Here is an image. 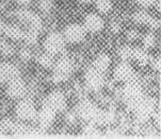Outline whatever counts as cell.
Instances as JSON below:
<instances>
[{"label":"cell","mask_w":161,"mask_h":139,"mask_svg":"<svg viewBox=\"0 0 161 139\" xmlns=\"http://www.w3.org/2000/svg\"><path fill=\"white\" fill-rule=\"evenodd\" d=\"M136 3L139 4L142 8H149V7H154L156 0H135Z\"/></svg>","instance_id":"cell-29"},{"label":"cell","mask_w":161,"mask_h":139,"mask_svg":"<svg viewBox=\"0 0 161 139\" xmlns=\"http://www.w3.org/2000/svg\"><path fill=\"white\" fill-rule=\"evenodd\" d=\"M19 77V69L12 63L4 62L0 64V84L8 83L11 80Z\"/></svg>","instance_id":"cell-13"},{"label":"cell","mask_w":161,"mask_h":139,"mask_svg":"<svg viewBox=\"0 0 161 139\" xmlns=\"http://www.w3.org/2000/svg\"><path fill=\"white\" fill-rule=\"evenodd\" d=\"M0 52L5 56H11L14 53V48L12 47V45L10 43L1 42L0 43Z\"/></svg>","instance_id":"cell-25"},{"label":"cell","mask_w":161,"mask_h":139,"mask_svg":"<svg viewBox=\"0 0 161 139\" xmlns=\"http://www.w3.org/2000/svg\"><path fill=\"white\" fill-rule=\"evenodd\" d=\"M8 88H7V94L8 96L12 99H20L23 98L27 92V85L21 79L15 78L10 82H8Z\"/></svg>","instance_id":"cell-10"},{"label":"cell","mask_w":161,"mask_h":139,"mask_svg":"<svg viewBox=\"0 0 161 139\" xmlns=\"http://www.w3.org/2000/svg\"><path fill=\"white\" fill-rule=\"evenodd\" d=\"M152 56L147 52L145 48H133L132 50V58L131 59H135L140 66H146L149 64Z\"/></svg>","instance_id":"cell-16"},{"label":"cell","mask_w":161,"mask_h":139,"mask_svg":"<svg viewBox=\"0 0 161 139\" xmlns=\"http://www.w3.org/2000/svg\"><path fill=\"white\" fill-rule=\"evenodd\" d=\"M86 31L82 24L70 23L64 29L63 36L66 42L70 44H79L86 39Z\"/></svg>","instance_id":"cell-5"},{"label":"cell","mask_w":161,"mask_h":139,"mask_svg":"<svg viewBox=\"0 0 161 139\" xmlns=\"http://www.w3.org/2000/svg\"><path fill=\"white\" fill-rule=\"evenodd\" d=\"M53 0H40L39 1V9L43 13H48L53 10Z\"/></svg>","instance_id":"cell-26"},{"label":"cell","mask_w":161,"mask_h":139,"mask_svg":"<svg viewBox=\"0 0 161 139\" xmlns=\"http://www.w3.org/2000/svg\"><path fill=\"white\" fill-rule=\"evenodd\" d=\"M139 37V34L137 31H135V30H131V31L128 32L127 34V39L130 40V42H133V40H136Z\"/></svg>","instance_id":"cell-30"},{"label":"cell","mask_w":161,"mask_h":139,"mask_svg":"<svg viewBox=\"0 0 161 139\" xmlns=\"http://www.w3.org/2000/svg\"><path fill=\"white\" fill-rule=\"evenodd\" d=\"M83 134L86 136H91V137H96V136L100 135V131L98 129V125L90 122L88 125H86V127L83 129Z\"/></svg>","instance_id":"cell-24"},{"label":"cell","mask_w":161,"mask_h":139,"mask_svg":"<svg viewBox=\"0 0 161 139\" xmlns=\"http://www.w3.org/2000/svg\"><path fill=\"white\" fill-rule=\"evenodd\" d=\"M36 62L40 66H42L43 68H46V69H49V68H51L54 65V59L53 58V55L47 52L37 56Z\"/></svg>","instance_id":"cell-18"},{"label":"cell","mask_w":161,"mask_h":139,"mask_svg":"<svg viewBox=\"0 0 161 139\" xmlns=\"http://www.w3.org/2000/svg\"><path fill=\"white\" fill-rule=\"evenodd\" d=\"M156 36H155V34L153 33V32H149V33L145 34L143 36V39H142V43H143V47L146 49V50H148V49H152L155 47V45H156Z\"/></svg>","instance_id":"cell-23"},{"label":"cell","mask_w":161,"mask_h":139,"mask_svg":"<svg viewBox=\"0 0 161 139\" xmlns=\"http://www.w3.org/2000/svg\"><path fill=\"white\" fill-rule=\"evenodd\" d=\"M107 135L112 136V137H116V136H119V130L111 129V130L107 131Z\"/></svg>","instance_id":"cell-32"},{"label":"cell","mask_w":161,"mask_h":139,"mask_svg":"<svg viewBox=\"0 0 161 139\" xmlns=\"http://www.w3.org/2000/svg\"><path fill=\"white\" fill-rule=\"evenodd\" d=\"M15 114L23 121H31L36 118V107L31 100L23 99L17 103L15 107Z\"/></svg>","instance_id":"cell-3"},{"label":"cell","mask_w":161,"mask_h":139,"mask_svg":"<svg viewBox=\"0 0 161 139\" xmlns=\"http://www.w3.org/2000/svg\"><path fill=\"white\" fill-rule=\"evenodd\" d=\"M16 16H17V18L20 21H23V23H27V24H29L30 21L34 18L35 13L32 12V11H30V10H27V9H20L17 12Z\"/></svg>","instance_id":"cell-21"},{"label":"cell","mask_w":161,"mask_h":139,"mask_svg":"<svg viewBox=\"0 0 161 139\" xmlns=\"http://www.w3.org/2000/svg\"><path fill=\"white\" fill-rule=\"evenodd\" d=\"M111 63H112V61H111V58L109 54L100 53L95 58L94 62H93V68L103 73L109 69V67L111 66Z\"/></svg>","instance_id":"cell-15"},{"label":"cell","mask_w":161,"mask_h":139,"mask_svg":"<svg viewBox=\"0 0 161 139\" xmlns=\"http://www.w3.org/2000/svg\"><path fill=\"white\" fill-rule=\"evenodd\" d=\"M113 77L119 82H128L135 79V70L128 62L122 61L113 70Z\"/></svg>","instance_id":"cell-9"},{"label":"cell","mask_w":161,"mask_h":139,"mask_svg":"<svg viewBox=\"0 0 161 139\" xmlns=\"http://www.w3.org/2000/svg\"><path fill=\"white\" fill-rule=\"evenodd\" d=\"M15 1L20 5H28L31 3L33 0H15Z\"/></svg>","instance_id":"cell-33"},{"label":"cell","mask_w":161,"mask_h":139,"mask_svg":"<svg viewBox=\"0 0 161 139\" xmlns=\"http://www.w3.org/2000/svg\"><path fill=\"white\" fill-rule=\"evenodd\" d=\"M66 119L69 120L70 123H73V122H75V119H76V115L75 114H69L66 117Z\"/></svg>","instance_id":"cell-34"},{"label":"cell","mask_w":161,"mask_h":139,"mask_svg":"<svg viewBox=\"0 0 161 139\" xmlns=\"http://www.w3.org/2000/svg\"><path fill=\"white\" fill-rule=\"evenodd\" d=\"M99 108L93 102L89 100H82L79 103L78 107H77V114L79 117H81L83 120L89 122H93L94 123L96 116L98 114Z\"/></svg>","instance_id":"cell-6"},{"label":"cell","mask_w":161,"mask_h":139,"mask_svg":"<svg viewBox=\"0 0 161 139\" xmlns=\"http://www.w3.org/2000/svg\"><path fill=\"white\" fill-rule=\"evenodd\" d=\"M19 56H20V59H23V61H29V59L32 58V52H31V50H30V49L24 48V49H21V50H20Z\"/></svg>","instance_id":"cell-28"},{"label":"cell","mask_w":161,"mask_h":139,"mask_svg":"<svg viewBox=\"0 0 161 139\" xmlns=\"http://www.w3.org/2000/svg\"><path fill=\"white\" fill-rule=\"evenodd\" d=\"M132 50H133V48L129 47V46H127V45H124L119 47V51H117V54H119V59H121L122 61L128 62L132 58Z\"/></svg>","instance_id":"cell-22"},{"label":"cell","mask_w":161,"mask_h":139,"mask_svg":"<svg viewBox=\"0 0 161 139\" xmlns=\"http://www.w3.org/2000/svg\"><path fill=\"white\" fill-rule=\"evenodd\" d=\"M149 65L152 66L153 69L155 71H160L161 69V61L160 58H151V61H149Z\"/></svg>","instance_id":"cell-27"},{"label":"cell","mask_w":161,"mask_h":139,"mask_svg":"<svg viewBox=\"0 0 161 139\" xmlns=\"http://www.w3.org/2000/svg\"><path fill=\"white\" fill-rule=\"evenodd\" d=\"M95 4H96L97 11L99 13H102V14H107L113 8L111 0H96Z\"/></svg>","instance_id":"cell-20"},{"label":"cell","mask_w":161,"mask_h":139,"mask_svg":"<svg viewBox=\"0 0 161 139\" xmlns=\"http://www.w3.org/2000/svg\"><path fill=\"white\" fill-rule=\"evenodd\" d=\"M80 3H90V2H93V1H96V0H78Z\"/></svg>","instance_id":"cell-36"},{"label":"cell","mask_w":161,"mask_h":139,"mask_svg":"<svg viewBox=\"0 0 161 139\" xmlns=\"http://www.w3.org/2000/svg\"><path fill=\"white\" fill-rule=\"evenodd\" d=\"M132 19L136 23L148 26L153 30H157L160 28V20L158 18L152 16L145 11H138L132 16Z\"/></svg>","instance_id":"cell-12"},{"label":"cell","mask_w":161,"mask_h":139,"mask_svg":"<svg viewBox=\"0 0 161 139\" xmlns=\"http://www.w3.org/2000/svg\"><path fill=\"white\" fill-rule=\"evenodd\" d=\"M3 33L12 40H21L24 39L25 32L21 30L19 27L14 26V24H9V26H5Z\"/></svg>","instance_id":"cell-17"},{"label":"cell","mask_w":161,"mask_h":139,"mask_svg":"<svg viewBox=\"0 0 161 139\" xmlns=\"http://www.w3.org/2000/svg\"><path fill=\"white\" fill-rule=\"evenodd\" d=\"M53 66V77H51V80L56 84L66 81L70 77V75H72L74 70L73 62L69 58L60 59L58 62L54 63Z\"/></svg>","instance_id":"cell-1"},{"label":"cell","mask_w":161,"mask_h":139,"mask_svg":"<svg viewBox=\"0 0 161 139\" xmlns=\"http://www.w3.org/2000/svg\"><path fill=\"white\" fill-rule=\"evenodd\" d=\"M65 44H66V40H65L63 34L59 33V32H51L46 37L44 48L47 53L51 54V55H56V54L63 52Z\"/></svg>","instance_id":"cell-2"},{"label":"cell","mask_w":161,"mask_h":139,"mask_svg":"<svg viewBox=\"0 0 161 139\" xmlns=\"http://www.w3.org/2000/svg\"><path fill=\"white\" fill-rule=\"evenodd\" d=\"M56 115H57V111H54L53 108L48 107L47 105H44L41 108L40 111H37L36 118L35 119L37 120L40 126L42 129H46V127H49L54 122Z\"/></svg>","instance_id":"cell-14"},{"label":"cell","mask_w":161,"mask_h":139,"mask_svg":"<svg viewBox=\"0 0 161 139\" xmlns=\"http://www.w3.org/2000/svg\"><path fill=\"white\" fill-rule=\"evenodd\" d=\"M66 97L62 91L53 90L46 97L44 105H47L48 107L53 108L54 111H62L66 107Z\"/></svg>","instance_id":"cell-8"},{"label":"cell","mask_w":161,"mask_h":139,"mask_svg":"<svg viewBox=\"0 0 161 139\" xmlns=\"http://www.w3.org/2000/svg\"><path fill=\"white\" fill-rule=\"evenodd\" d=\"M119 30H121V26H119V23H116V21H113V23H111V31H112L113 33H119Z\"/></svg>","instance_id":"cell-31"},{"label":"cell","mask_w":161,"mask_h":139,"mask_svg":"<svg viewBox=\"0 0 161 139\" xmlns=\"http://www.w3.org/2000/svg\"><path fill=\"white\" fill-rule=\"evenodd\" d=\"M84 83L89 90L98 91L105 85V78L103 73L94 68H90L84 75Z\"/></svg>","instance_id":"cell-4"},{"label":"cell","mask_w":161,"mask_h":139,"mask_svg":"<svg viewBox=\"0 0 161 139\" xmlns=\"http://www.w3.org/2000/svg\"><path fill=\"white\" fill-rule=\"evenodd\" d=\"M123 94L125 98L128 100V104H135L139 100L143 97L142 94V86L133 79L131 81L126 82L124 89H123Z\"/></svg>","instance_id":"cell-7"},{"label":"cell","mask_w":161,"mask_h":139,"mask_svg":"<svg viewBox=\"0 0 161 139\" xmlns=\"http://www.w3.org/2000/svg\"><path fill=\"white\" fill-rule=\"evenodd\" d=\"M39 35H40V32L37 31H34V30H31L29 29V31L25 32L24 34V40L25 43L27 44L28 46H35L39 42Z\"/></svg>","instance_id":"cell-19"},{"label":"cell","mask_w":161,"mask_h":139,"mask_svg":"<svg viewBox=\"0 0 161 139\" xmlns=\"http://www.w3.org/2000/svg\"><path fill=\"white\" fill-rule=\"evenodd\" d=\"M4 28H5V24L2 20H0V35H1L2 33H3L4 31Z\"/></svg>","instance_id":"cell-35"},{"label":"cell","mask_w":161,"mask_h":139,"mask_svg":"<svg viewBox=\"0 0 161 139\" xmlns=\"http://www.w3.org/2000/svg\"><path fill=\"white\" fill-rule=\"evenodd\" d=\"M83 27L86 32L90 33H99L103 31V27H105V21H103V17L95 13H91V14L86 15L84 18Z\"/></svg>","instance_id":"cell-11"}]
</instances>
